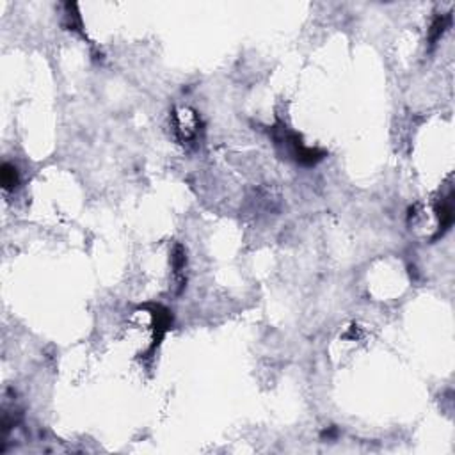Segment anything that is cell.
Masks as SVG:
<instances>
[{"instance_id": "cell-1", "label": "cell", "mask_w": 455, "mask_h": 455, "mask_svg": "<svg viewBox=\"0 0 455 455\" xmlns=\"http://www.w3.org/2000/svg\"><path fill=\"white\" fill-rule=\"evenodd\" d=\"M272 138H274L276 144L283 146V148L286 149L288 157L294 158L297 164L315 165L317 162H320L326 157V151L306 146L302 142L301 135L288 130L286 126H274V129H272Z\"/></svg>"}, {"instance_id": "cell-2", "label": "cell", "mask_w": 455, "mask_h": 455, "mask_svg": "<svg viewBox=\"0 0 455 455\" xmlns=\"http://www.w3.org/2000/svg\"><path fill=\"white\" fill-rule=\"evenodd\" d=\"M174 132L183 144H192L199 138V117L189 107H181L173 113Z\"/></svg>"}, {"instance_id": "cell-3", "label": "cell", "mask_w": 455, "mask_h": 455, "mask_svg": "<svg viewBox=\"0 0 455 455\" xmlns=\"http://www.w3.org/2000/svg\"><path fill=\"white\" fill-rule=\"evenodd\" d=\"M0 181H2V189L6 192H11L18 187L20 183V174H18V169L9 162H4L2 164V171H0Z\"/></svg>"}, {"instance_id": "cell-4", "label": "cell", "mask_w": 455, "mask_h": 455, "mask_svg": "<svg viewBox=\"0 0 455 455\" xmlns=\"http://www.w3.org/2000/svg\"><path fill=\"white\" fill-rule=\"evenodd\" d=\"M448 22H450V17H447V15H441V17H438L432 22V27L429 31V44L431 47H434L439 41V38L443 36V33L448 27Z\"/></svg>"}]
</instances>
